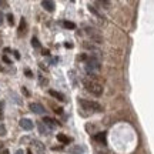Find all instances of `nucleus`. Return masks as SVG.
I'll return each mask as SVG.
<instances>
[{"label":"nucleus","mask_w":154,"mask_h":154,"mask_svg":"<svg viewBox=\"0 0 154 154\" xmlns=\"http://www.w3.org/2000/svg\"><path fill=\"white\" fill-rule=\"evenodd\" d=\"M84 87L87 88L91 94H94V96H100V94L103 93L101 84L97 82H93V80H86V82H84Z\"/></svg>","instance_id":"obj_1"},{"label":"nucleus","mask_w":154,"mask_h":154,"mask_svg":"<svg viewBox=\"0 0 154 154\" xmlns=\"http://www.w3.org/2000/svg\"><path fill=\"white\" fill-rule=\"evenodd\" d=\"M80 104L83 106L84 110H90V111H101L103 110V107H101L99 103H96V101H88V100L80 99Z\"/></svg>","instance_id":"obj_2"},{"label":"nucleus","mask_w":154,"mask_h":154,"mask_svg":"<svg viewBox=\"0 0 154 154\" xmlns=\"http://www.w3.org/2000/svg\"><path fill=\"white\" fill-rule=\"evenodd\" d=\"M86 70H87L88 73H93V72H97V70H100V63H99V60L91 59V57H86Z\"/></svg>","instance_id":"obj_3"},{"label":"nucleus","mask_w":154,"mask_h":154,"mask_svg":"<svg viewBox=\"0 0 154 154\" xmlns=\"http://www.w3.org/2000/svg\"><path fill=\"white\" fill-rule=\"evenodd\" d=\"M86 33L93 38V40H96L97 43H101V40H103V38H101V34L99 33V30H94V29H91V27H87L86 29Z\"/></svg>","instance_id":"obj_4"},{"label":"nucleus","mask_w":154,"mask_h":154,"mask_svg":"<svg viewBox=\"0 0 154 154\" xmlns=\"http://www.w3.org/2000/svg\"><path fill=\"white\" fill-rule=\"evenodd\" d=\"M29 109L33 111V113H36V114H44V113H46V109H44L40 103H30Z\"/></svg>","instance_id":"obj_5"},{"label":"nucleus","mask_w":154,"mask_h":154,"mask_svg":"<svg viewBox=\"0 0 154 154\" xmlns=\"http://www.w3.org/2000/svg\"><path fill=\"white\" fill-rule=\"evenodd\" d=\"M19 124H20V127L24 128V130H32V128L34 127L33 121L30 120V119H22V120L19 121Z\"/></svg>","instance_id":"obj_6"},{"label":"nucleus","mask_w":154,"mask_h":154,"mask_svg":"<svg viewBox=\"0 0 154 154\" xmlns=\"http://www.w3.org/2000/svg\"><path fill=\"white\" fill-rule=\"evenodd\" d=\"M43 124L44 126H47L49 128H57V126H59V123H56L54 119H50V117H44Z\"/></svg>","instance_id":"obj_7"},{"label":"nucleus","mask_w":154,"mask_h":154,"mask_svg":"<svg viewBox=\"0 0 154 154\" xmlns=\"http://www.w3.org/2000/svg\"><path fill=\"white\" fill-rule=\"evenodd\" d=\"M42 7H44V10L47 11H54V2H50V0H43L42 2Z\"/></svg>","instance_id":"obj_8"},{"label":"nucleus","mask_w":154,"mask_h":154,"mask_svg":"<svg viewBox=\"0 0 154 154\" xmlns=\"http://www.w3.org/2000/svg\"><path fill=\"white\" fill-rule=\"evenodd\" d=\"M49 94L51 96V97H54V99L60 100V101H64V100H66V97H64V94L59 93V91H56V90H49Z\"/></svg>","instance_id":"obj_9"},{"label":"nucleus","mask_w":154,"mask_h":154,"mask_svg":"<svg viewBox=\"0 0 154 154\" xmlns=\"http://www.w3.org/2000/svg\"><path fill=\"white\" fill-rule=\"evenodd\" d=\"M57 140L60 141V143L63 144H69V143H72V138L70 137H67V136H64V134H57Z\"/></svg>","instance_id":"obj_10"},{"label":"nucleus","mask_w":154,"mask_h":154,"mask_svg":"<svg viewBox=\"0 0 154 154\" xmlns=\"http://www.w3.org/2000/svg\"><path fill=\"white\" fill-rule=\"evenodd\" d=\"M94 140L101 144H106V133L101 131V133H99V134H96V136H94Z\"/></svg>","instance_id":"obj_11"},{"label":"nucleus","mask_w":154,"mask_h":154,"mask_svg":"<svg viewBox=\"0 0 154 154\" xmlns=\"http://www.w3.org/2000/svg\"><path fill=\"white\" fill-rule=\"evenodd\" d=\"M88 10L91 11L93 14H96V16H97V17H100V19H104V16H103V14H101V13H100L99 10H96V9H94V7H93V6H91V5L88 6Z\"/></svg>","instance_id":"obj_12"},{"label":"nucleus","mask_w":154,"mask_h":154,"mask_svg":"<svg viewBox=\"0 0 154 154\" xmlns=\"http://www.w3.org/2000/svg\"><path fill=\"white\" fill-rule=\"evenodd\" d=\"M63 26H64L66 29H69V30H73V29H76V24H74V23L67 22V20H64V22H63Z\"/></svg>","instance_id":"obj_13"},{"label":"nucleus","mask_w":154,"mask_h":154,"mask_svg":"<svg viewBox=\"0 0 154 154\" xmlns=\"http://www.w3.org/2000/svg\"><path fill=\"white\" fill-rule=\"evenodd\" d=\"M69 151H70L72 154H80V153H83V151H84V149H83V147H72Z\"/></svg>","instance_id":"obj_14"},{"label":"nucleus","mask_w":154,"mask_h":154,"mask_svg":"<svg viewBox=\"0 0 154 154\" xmlns=\"http://www.w3.org/2000/svg\"><path fill=\"white\" fill-rule=\"evenodd\" d=\"M24 29H26V20H24V19H22V20H20V27H19V33L23 34V33H24Z\"/></svg>","instance_id":"obj_15"},{"label":"nucleus","mask_w":154,"mask_h":154,"mask_svg":"<svg viewBox=\"0 0 154 154\" xmlns=\"http://www.w3.org/2000/svg\"><path fill=\"white\" fill-rule=\"evenodd\" d=\"M37 127H38V131L42 133V134H47V128H46V126H44L43 123H38Z\"/></svg>","instance_id":"obj_16"},{"label":"nucleus","mask_w":154,"mask_h":154,"mask_svg":"<svg viewBox=\"0 0 154 154\" xmlns=\"http://www.w3.org/2000/svg\"><path fill=\"white\" fill-rule=\"evenodd\" d=\"M97 5L99 6H103V9H110V2H103V0H100V2H97Z\"/></svg>","instance_id":"obj_17"},{"label":"nucleus","mask_w":154,"mask_h":154,"mask_svg":"<svg viewBox=\"0 0 154 154\" xmlns=\"http://www.w3.org/2000/svg\"><path fill=\"white\" fill-rule=\"evenodd\" d=\"M32 44H33V47H40V43H38V40H37V37H33L32 38Z\"/></svg>","instance_id":"obj_18"},{"label":"nucleus","mask_w":154,"mask_h":154,"mask_svg":"<svg viewBox=\"0 0 154 154\" xmlns=\"http://www.w3.org/2000/svg\"><path fill=\"white\" fill-rule=\"evenodd\" d=\"M3 109H5V103L0 101V120H3Z\"/></svg>","instance_id":"obj_19"},{"label":"nucleus","mask_w":154,"mask_h":154,"mask_svg":"<svg viewBox=\"0 0 154 154\" xmlns=\"http://www.w3.org/2000/svg\"><path fill=\"white\" fill-rule=\"evenodd\" d=\"M5 134H6V127L0 123V136H5Z\"/></svg>","instance_id":"obj_20"},{"label":"nucleus","mask_w":154,"mask_h":154,"mask_svg":"<svg viewBox=\"0 0 154 154\" xmlns=\"http://www.w3.org/2000/svg\"><path fill=\"white\" fill-rule=\"evenodd\" d=\"M24 74H26V76H27V77H33V73L30 72L29 69H26V70H24Z\"/></svg>","instance_id":"obj_21"},{"label":"nucleus","mask_w":154,"mask_h":154,"mask_svg":"<svg viewBox=\"0 0 154 154\" xmlns=\"http://www.w3.org/2000/svg\"><path fill=\"white\" fill-rule=\"evenodd\" d=\"M7 19H9V23L13 24V16H11V14H7Z\"/></svg>","instance_id":"obj_22"},{"label":"nucleus","mask_w":154,"mask_h":154,"mask_svg":"<svg viewBox=\"0 0 154 154\" xmlns=\"http://www.w3.org/2000/svg\"><path fill=\"white\" fill-rule=\"evenodd\" d=\"M3 60H5L6 63H9V64H10V63H11V61H10V59H9L7 56H5V57H3Z\"/></svg>","instance_id":"obj_23"},{"label":"nucleus","mask_w":154,"mask_h":154,"mask_svg":"<svg viewBox=\"0 0 154 154\" xmlns=\"http://www.w3.org/2000/svg\"><path fill=\"white\" fill-rule=\"evenodd\" d=\"M2 23H3V13L0 11V24H2Z\"/></svg>","instance_id":"obj_24"},{"label":"nucleus","mask_w":154,"mask_h":154,"mask_svg":"<svg viewBox=\"0 0 154 154\" xmlns=\"http://www.w3.org/2000/svg\"><path fill=\"white\" fill-rule=\"evenodd\" d=\"M14 154H24V151H23V150H17Z\"/></svg>","instance_id":"obj_25"},{"label":"nucleus","mask_w":154,"mask_h":154,"mask_svg":"<svg viewBox=\"0 0 154 154\" xmlns=\"http://www.w3.org/2000/svg\"><path fill=\"white\" fill-rule=\"evenodd\" d=\"M23 93L26 94V96H29V91H27V90H26V88H24V87H23Z\"/></svg>","instance_id":"obj_26"},{"label":"nucleus","mask_w":154,"mask_h":154,"mask_svg":"<svg viewBox=\"0 0 154 154\" xmlns=\"http://www.w3.org/2000/svg\"><path fill=\"white\" fill-rule=\"evenodd\" d=\"M2 154H9V150H5V151H3Z\"/></svg>","instance_id":"obj_27"},{"label":"nucleus","mask_w":154,"mask_h":154,"mask_svg":"<svg viewBox=\"0 0 154 154\" xmlns=\"http://www.w3.org/2000/svg\"><path fill=\"white\" fill-rule=\"evenodd\" d=\"M2 5H3V2H0V6H2Z\"/></svg>","instance_id":"obj_28"}]
</instances>
